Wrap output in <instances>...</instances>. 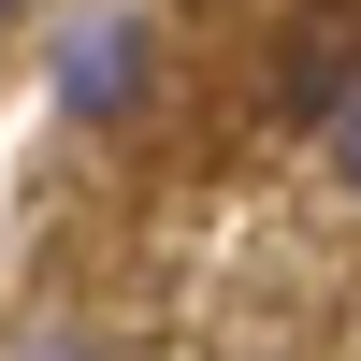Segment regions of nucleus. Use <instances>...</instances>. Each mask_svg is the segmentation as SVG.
Wrapping results in <instances>:
<instances>
[{
  "mask_svg": "<svg viewBox=\"0 0 361 361\" xmlns=\"http://www.w3.org/2000/svg\"><path fill=\"white\" fill-rule=\"evenodd\" d=\"M145 58H159L145 15H87L73 44H58V102H73V116H130L145 102Z\"/></svg>",
  "mask_w": 361,
  "mask_h": 361,
  "instance_id": "nucleus-1",
  "label": "nucleus"
},
{
  "mask_svg": "<svg viewBox=\"0 0 361 361\" xmlns=\"http://www.w3.org/2000/svg\"><path fill=\"white\" fill-rule=\"evenodd\" d=\"M333 173H347V188H361V87H347V102H333Z\"/></svg>",
  "mask_w": 361,
  "mask_h": 361,
  "instance_id": "nucleus-3",
  "label": "nucleus"
},
{
  "mask_svg": "<svg viewBox=\"0 0 361 361\" xmlns=\"http://www.w3.org/2000/svg\"><path fill=\"white\" fill-rule=\"evenodd\" d=\"M275 102H289V116H333V102H347V15H333V0L289 29V73H275Z\"/></svg>",
  "mask_w": 361,
  "mask_h": 361,
  "instance_id": "nucleus-2",
  "label": "nucleus"
},
{
  "mask_svg": "<svg viewBox=\"0 0 361 361\" xmlns=\"http://www.w3.org/2000/svg\"><path fill=\"white\" fill-rule=\"evenodd\" d=\"M0 15H15V0H0Z\"/></svg>",
  "mask_w": 361,
  "mask_h": 361,
  "instance_id": "nucleus-4",
  "label": "nucleus"
}]
</instances>
